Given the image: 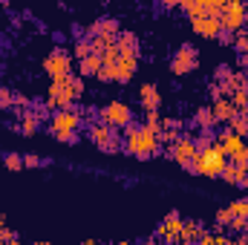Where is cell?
<instances>
[{"label": "cell", "mask_w": 248, "mask_h": 245, "mask_svg": "<svg viewBox=\"0 0 248 245\" xmlns=\"http://www.w3.org/2000/svg\"><path fill=\"white\" fill-rule=\"evenodd\" d=\"M124 150L133 153L136 159L147 162L150 156H156V153L162 150V138H159V133H153L150 127L130 122L124 127Z\"/></svg>", "instance_id": "1"}, {"label": "cell", "mask_w": 248, "mask_h": 245, "mask_svg": "<svg viewBox=\"0 0 248 245\" xmlns=\"http://www.w3.org/2000/svg\"><path fill=\"white\" fill-rule=\"evenodd\" d=\"M75 84H78V75H75V72H69V75H63V78H52L44 104H46L49 110H55V107H58V110H75V101L81 98V95L75 92Z\"/></svg>", "instance_id": "2"}, {"label": "cell", "mask_w": 248, "mask_h": 245, "mask_svg": "<svg viewBox=\"0 0 248 245\" xmlns=\"http://www.w3.org/2000/svg\"><path fill=\"white\" fill-rule=\"evenodd\" d=\"M225 165H228V153H225V147H222L219 141H214L211 147H205V150H199V153H196L193 173L208 176V179H217V176L222 173V168H225Z\"/></svg>", "instance_id": "3"}, {"label": "cell", "mask_w": 248, "mask_h": 245, "mask_svg": "<svg viewBox=\"0 0 248 245\" xmlns=\"http://www.w3.org/2000/svg\"><path fill=\"white\" fill-rule=\"evenodd\" d=\"M87 133H90V141L101 150V153H122L124 150V138L119 136V127H113V124L107 122H98L90 124L87 127Z\"/></svg>", "instance_id": "4"}, {"label": "cell", "mask_w": 248, "mask_h": 245, "mask_svg": "<svg viewBox=\"0 0 248 245\" xmlns=\"http://www.w3.org/2000/svg\"><path fill=\"white\" fill-rule=\"evenodd\" d=\"M196 144H193V136H179L176 141H170L168 147V159H173L176 165H182L185 170H193V162H196Z\"/></svg>", "instance_id": "5"}, {"label": "cell", "mask_w": 248, "mask_h": 245, "mask_svg": "<svg viewBox=\"0 0 248 245\" xmlns=\"http://www.w3.org/2000/svg\"><path fill=\"white\" fill-rule=\"evenodd\" d=\"M72 52H66L61 46H55L46 58H44V72L49 75V81L52 78H63V75H69L72 72Z\"/></svg>", "instance_id": "6"}, {"label": "cell", "mask_w": 248, "mask_h": 245, "mask_svg": "<svg viewBox=\"0 0 248 245\" xmlns=\"http://www.w3.org/2000/svg\"><path fill=\"white\" fill-rule=\"evenodd\" d=\"M98 119L107 124H113V127H119L124 130L127 124L133 122V110L124 104V101H110V104H104L101 110H98Z\"/></svg>", "instance_id": "7"}, {"label": "cell", "mask_w": 248, "mask_h": 245, "mask_svg": "<svg viewBox=\"0 0 248 245\" xmlns=\"http://www.w3.org/2000/svg\"><path fill=\"white\" fill-rule=\"evenodd\" d=\"M199 66V52L190 46V44H182L176 52H173V58H170V72L173 75H187V72H193Z\"/></svg>", "instance_id": "8"}, {"label": "cell", "mask_w": 248, "mask_h": 245, "mask_svg": "<svg viewBox=\"0 0 248 245\" xmlns=\"http://www.w3.org/2000/svg\"><path fill=\"white\" fill-rule=\"evenodd\" d=\"M119 32H122V26H119V20H116V17H101V20L90 23L87 38H104V44L110 46V44H116V41H119Z\"/></svg>", "instance_id": "9"}, {"label": "cell", "mask_w": 248, "mask_h": 245, "mask_svg": "<svg viewBox=\"0 0 248 245\" xmlns=\"http://www.w3.org/2000/svg\"><path fill=\"white\" fill-rule=\"evenodd\" d=\"M81 124H84V116L78 110H55V116L46 124V133L52 136L55 130H81Z\"/></svg>", "instance_id": "10"}, {"label": "cell", "mask_w": 248, "mask_h": 245, "mask_svg": "<svg viewBox=\"0 0 248 245\" xmlns=\"http://www.w3.org/2000/svg\"><path fill=\"white\" fill-rule=\"evenodd\" d=\"M193 32L205 41H217V35L222 32V23H219V15H202V17H187Z\"/></svg>", "instance_id": "11"}, {"label": "cell", "mask_w": 248, "mask_h": 245, "mask_svg": "<svg viewBox=\"0 0 248 245\" xmlns=\"http://www.w3.org/2000/svg\"><path fill=\"white\" fill-rule=\"evenodd\" d=\"M246 12L248 9H243V6H222V9H219V23H222V29H228V32L243 29Z\"/></svg>", "instance_id": "12"}, {"label": "cell", "mask_w": 248, "mask_h": 245, "mask_svg": "<svg viewBox=\"0 0 248 245\" xmlns=\"http://www.w3.org/2000/svg\"><path fill=\"white\" fill-rule=\"evenodd\" d=\"M179 231H182V214L179 211H168L165 219H162V225H159V237L165 243H173L179 237Z\"/></svg>", "instance_id": "13"}, {"label": "cell", "mask_w": 248, "mask_h": 245, "mask_svg": "<svg viewBox=\"0 0 248 245\" xmlns=\"http://www.w3.org/2000/svg\"><path fill=\"white\" fill-rule=\"evenodd\" d=\"M211 110H214V119H217V124H228L231 119H234V113H237V107L231 104V98H228V95L214 98Z\"/></svg>", "instance_id": "14"}, {"label": "cell", "mask_w": 248, "mask_h": 245, "mask_svg": "<svg viewBox=\"0 0 248 245\" xmlns=\"http://www.w3.org/2000/svg\"><path fill=\"white\" fill-rule=\"evenodd\" d=\"M139 101H141L144 110H159V107H162V92H159V87H156V84H141V87H139Z\"/></svg>", "instance_id": "15"}, {"label": "cell", "mask_w": 248, "mask_h": 245, "mask_svg": "<svg viewBox=\"0 0 248 245\" xmlns=\"http://www.w3.org/2000/svg\"><path fill=\"white\" fill-rule=\"evenodd\" d=\"M116 46H119V55L139 58V35H136V32H130V29L119 32V41H116Z\"/></svg>", "instance_id": "16"}, {"label": "cell", "mask_w": 248, "mask_h": 245, "mask_svg": "<svg viewBox=\"0 0 248 245\" xmlns=\"http://www.w3.org/2000/svg\"><path fill=\"white\" fill-rule=\"evenodd\" d=\"M136 69H139V58L119 55V61H116V81H119V84H127V81L136 75Z\"/></svg>", "instance_id": "17"}, {"label": "cell", "mask_w": 248, "mask_h": 245, "mask_svg": "<svg viewBox=\"0 0 248 245\" xmlns=\"http://www.w3.org/2000/svg\"><path fill=\"white\" fill-rule=\"evenodd\" d=\"M38 130H41V119H38V113H35V110H23L20 124H17V133H23V136H35Z\"/></svg>", "instance_id": "18"}, {"label": "cell", "mask_w": 248, "mask_h": 245, "mask_svg": "<svg viewBox=\"0 0 248 245\" xmlns=\"http://www.w3.org/2000/svg\"><path fill=\"white\" fill-rule=\"evenodd\" d=\"M98 66H101V55L90 52L87 58H81V61H78V75H81V78H90V75H95V72H98Z\"/></svg>", "instance_id": "19"}, {"label": "cell", "mask_w": 248, "mask_h": 245, "mask_svg": "<svg viewBox=\"0 0 248 245\" xmlns=\"http://www.w3.org/2000/svg\"><path fill=\"white\" fill-rule=\"evenodd\" d=\"M193 124H196L199 130H214V127H217L214 110H211V107H199V110L193 113Z\"/></svg>", "instance_id": "20"}, {"label": "cell", "mask_w": 248, "mask_h": 245, "mask_svg": "<svg viewBox=\"0 0 248 245\" xmlns=\"http://www.w3.org/2000/svg\"><path fill=\"white\" fill-rule=\"evenodd\" d=\"M199 234H202V228L196 225V222H185L182 219V231H179V243H199Z\"/></svg>", "instance_id": "21"}, {"label": "cell", "mask_w": 248, "mask_h": 245, "mask_svg": "<svg viewBox=\"0 0 248 245\" xmlns=\"http://www.w3.org/2000/svg\"><path fill=\"white\" fill-rule=\"evenodd\" d=\"M228 98H231V104L237 107V113L248 116V90H246V87H237V90H234Z\"/></svg>", "instance_id": "22"}, {"label": "cell", "mask_w": 248, "mask_h": 245, "mask_svg": "<svg viewBox=\"0 0 248 245\" xmlns=\"http://www.w3.org/2000/svg\"><path fill=\"white\" fill-rule=\"evenodd\" d=\"M217 141V133L214 130H199L196 136H193V144H196V150H205V147H211Z\"/></svg>", "instance_id": "23"}, {"label": "cell", "mask_w": 248, "mask_h": 245, "mask_svg": "<svg viewBox=\"0 0 248 245\" xmlns=\"http://www.w3.org/2000/svg\"><path fill=\"white\" fill-rule=\"evenodd\" d=\"M219 176H222V179H225L228 184H240V179H243V173H240V168H237V165H234L231 159H228V165L222 168V173H219Z\"/></svg>", "instance_id": "24"}, {"label": "cell", "mask_w": 248, "mask_h": 245, "mask_svg": "<svg viewBox=\"0 0 248 245\" xmlns=\"http://www.w3.org/2000/svg\"><path fill=\"white\" fill-rule=\"evenodd\" d=\"M90 52H93L90 38H78V41H75V46H72V58H75V61H81V58H87Z\"/></svg>", "instance_id": "25"}, {"label": "cell", "mask_w": 248, "mask_h": 245, "mask_svg": "<svg viewBox=\"0 0 248 245\" xmlns=\"http://www.w3.org/2000/svg\"><path fill=\"white\" fill-rule=\"evenodd\" d=\"M144 127H150L153 133H162V116H159V110H144Z\"/></svg>", "instance_id": "26"}, {"label": "cell", "mask_w": 248, "mask_h": 245, "mask_svg": "<svg viewBox=\"0 0 248 245\" xmlns=\"http://www.w3.org/2000/svg\"><path fill=\"white\" fill-rule=\"evenodd\" d=\"M52 138H58L61 144H78V130H55Z\"/></svg>", "instance_id": "27"}, {"label": "cell", "mask_w": 248, "mask_h": 245, "mask_svg": "<svg viewBox=\"0 0 248 245\" xmlns=\"http://www.w3.org/2000/svg\"><path fill=\"white\" fill-rule=\"evenodd\" d=\"M0 110H15V92L9 87H0Z\"/></svg>", "instance_id": "28"}, {"label": "cell", "mask_w": 248, "mask_h": 245, "mask_svg": "<svg viewBox=\"0 0 248 245\" xmlns=\"http://www.w3.org/2000/svg\"><path fill=\"white\" fill-rule=\"evenodd\" d=\"M237 52H248V32L246 29H237L234 32V44H231Z\"/></svg>", "instance_id": "29"}, {"label": "cell", "mask_w": 248, "mask_h": 245, "mask_svg": "<svg viewBox=\"0 0 248 245\" xmlns=\"http://www.w3.org/2000/svg\"><path fill=\"white\" fill-rule=\"evenodd\" d=\"M228 208H231V214H234V216H240V219H248V199H234Z\"/></svg>", "instance_id": "30"}, {"label": "cell", "mask_w": 248, "mask_h": 245, "mask_svg": "<svg viewBox=\"0 0 248 245\" xmlns=\"http://www.w3.org/2000/svg\"><path fill=\"white\" fill-rule=\"evenodd\" d=\"M3 165H6L9 170H20V168H23V156H20V153H6V156H3Z\"/></svg>", "instance_id": "31"}, {"label": "cell", "mask_w": 248, "mask_h": 245, "mask_svg": "<svg viewBox=\"0 0 248 245\" xmlns=\"http://www.w3.org/2000/svg\"><path fill=\"white\" fill-rule=\"evenodd\" d=\"M234 219V214H231V208H219L217 211V219H214V225L217 228H228V222Z\"/></svg>", "instance_id": "32"}, {"label": "cell", "mask_w": 248, "mask_h": 245, "mask_svg": "<svg viewBox=\"0 0 248 245\" xmlns=\"http://www.w3.org/2000/svg\"><path fill=\"white\" fill-rule=\"evenodd\" d=\"M228 127H231L234 133H243V136H246V116H243V113H234V119L228 122Z\"/></svg>", "instance_id": "33"}, {"label": "cell", "mask_w": 248, "mask_h": 245, "mask_svg": "<svg viewBox=\"0 0 248 245\" xmlns=\"http://www.w3.org/2000/svg\"><path fill=\"white\" fill-rule=\"evenodd\" d=\"M228 159H231L234 165H246V162H248V141L243 144V147H240V150H237V153H231Z\"/></svg>", "instance_id": "34"}, {"label": "cell", "mask_w": 248, "mask_h": 245, "mask_svg": "<svg viewBox=\"0 0 248 245\" xmlns=\"http://www.w3.org/2000/svg\"><path fill=\"white\" fill-rule=\"evenodd\" d=\"M41 165H46V159H41L35 153H26L23 156V168H41Z\"/></svg>", "instance_id": "35"}, {"label": "cell", "mask_w": 248, "mask_h": 245, "mask_svg": "<svg viewBox=\"0 0 248 245\" xmlns=\"http://www.w3.org/2000/svg\"><path fill=\"white\" fill-rule=\"evenodd\" d=\"M217 41H219V44H225V46H231V44H234V32H228V29H222V32L217 35Z\"/></svg>", "instance_id": "36"}, {"label": "cell", "mask_w": 248, "mask_h": 245, "mask_svg": "<svg viewBox=\"0 0 248 245\" xmlns=\"http://www.w3.org/2000/svg\"><path fill=\"white\" fill-rule=\"evenodd\" d=\"M26 107H29V98H26V95H20V92H15V110H20V113H23Z\"/></svg>", "instance_id": "37"}, {"label": "cell", "mask_w": 248, "mask_h": 245, "mask_svg": "<svg viewBox=\"0 0 248 245\" xmlns=\"http://www.w3.org/2000/svg\"><path fill=\"white\" fill-rule=\"evenodd\" d=\"M231 72H234L231 66H217V72H214V78H217V81H225V78H228Z\"/></svg>", "instance_id": "38"}, {"label": "cell", "mask_w": 248, "mask_h": 245, "mask_svg": "<svg viewBox=\"0 0 248 245\" xmlns=\"http://www.w3.org/2000/svg\"><path fill=\"white\" fill-rule=\"evenodd\" d=\"M199 243L202 245H217V234H205V231H202V234H199Z\"/></svg>", "instance_id": "39"}, {"label": "cell", "mask_w": 248, "mask_h": 245, "mask_svg": "<svg viewBox=\"0 0 248 245\" xmlns=\"http://www.w3.org/2000/svg\"><path fill=\"white\" fill-rule=\"evenodd\" d=\"M0 240H6V243H17L20 237H17L15 231H6V228H3V231H0Z\"/></svg>", "instance_id": "40"}, {"label": "cell", "mask_w": 248, "mask_h": 245, "mask_svg": "<svg viewBox=\"0 0 248 245\" xmlns=\"http://www.w3.org/2000/svg\"><path fill=\"white\" fill-rule=\"evenodd\" d=\"M208 92H211V98H219V95H222V87H219V81H214V84L208 87Z\"/></svg>", "instance_id": "41"}, {"label": "cell", "mask_w": 248, "mask_h": 245, "mask_svg": "<svg viewBox=\"0 0 248 245\" xmlns=\"http://www.w3.org/2000/svg\"><path fill=\"white\" fill-rule=\"evenodd\" d=\"M159 6H162V9H176L179 0H159Z\"/></svg>", "instance_id": "42"}, {"label": "cell", "mask_w": 248, "mask_h": 245, "mask_svg": "<svg viewBox=\"0 0 248 245\" xmlns=\"http://www.w3.org/2000/svg\"><path fill=\"white\" fill-rule=\"evenodd\" d=\"M240 69H248V52H240Z\"/></svg>", "instance_id": "43"}, {"label": "cell", "mask_w": 248, "mask_h": 245, "mask_svg": "<svg viewBox=\"0 0 248 245\" xmlns=\"http://www.w3.org/2000/svg\"><path fill=\"white\" fill-rule=\"evenodd\" d=\"M225 3H228V0H211V6H214V9H222Z\"/></svg>", "instance_id": "44"}, {"label": "cell", "mask_w": 248, "mask_h": 245, "mask_svg": "<svg viewBox=\"0 0 248 245\" xmlns=\"http://www.w3.org/2000/svg\"><path fill=\"white\" fill-rule=\"evenodd\" d=\"M199 6H205V9H211V0H196Z\"/></svg>", "instance_id": "45"}, {"label": "cell", "mask_w": 248, "mask_h": 245, "mask_svg": "<svg viewBox=\"0 0 248 245\" xmlns=\"http://www.w3.org/2000/svg\"><path fill=\"white\" fill-rule=\"evenodd\" d=\"M187 3H193V0H179V6H182V9H185Z\"/></svg>", "instance_id": "46"}, {"label": "cell", "mask_w": 248, "mask_h": 245, "mask_svg": "<svg viewBox=\"0 0 248 245\" xmlns=\"http://www.w3.org/2000/svg\"><path fill=\"white\" fill-rule=\"evenodd\" d=\"M3 228H6V219H3V216H0V231H3Z\"/></svg>", "instance_id": "47"}, {"label": "cell", "mask_w": 248, "mask_h": 245, "mask_svg": "<svg viewBox=\"0 0 248 245\" xmlns=\"http://www.w3.org/2000/svg\"><path fill=\"white\" fill-rule=\"evenodd\" d=\"M243 29H246V32H248V12H246V23H243Z\"/></svg>", "instance_id": "48"}, {"label": "cell", "mask_w": 248, "mask_h": 245, "mask_svg": "<svg viewBox=\"0 0 248 245\" xmlns=\"http://www.w3.org/2000/svg\"><path fill=\"white\" fill-rule=\"evenodd\" d=\"M246 138H248V116H246Z\"/></svg>", "instance_id": "49"}, {"label": "cell", "mask_w": 248, "mask_h": 245, "mask_svg": "<svg viewBox=\"0 0 248 245\" xmlns=\"http://www.w3.org/2000/svg\"><path fill=\"white\" fill-rule=\"evenodd\" d=\"M98 3H107V0H98Z\"/></svg>", "instance_id": "50"}, {"label": "cell", "mask_w": 248, "mask_h": 245, "mask_svg": "<svg viewBox=\"0 0 248 245\" xmlns=\"http://www.w3.org/2000/svg\"><path fill=\"white\" fill-rule=\"evenodd\" d=\"M0 6H3V3H0Z\"/></svg>", "instance_id": "51"}]
</instances>
